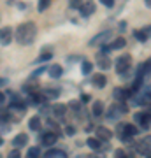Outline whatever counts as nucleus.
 Instances as JSON below:
<instances>
[{
  "mask_svg": "<svg viewBox=\"0 0 151 158\" xmlns=\"http://www.w3.org/2000/svg\"><path fill=\"white\" fill-rule=\"evenodd\" d=\"M37 37V25L34 21H25L16 28V42L21 46H30L34 44Z\"/></svg>",
  "mask_w": 151,
  "mask_h": 158,
  "instance_id": "f257e3e1",
  "label": "nucleus"
},
{
  "mask_svg": "<svg viewBox=\"0 0 151 158\" xmlns=\"http://www.w3.org/2000/svg\"><path fill=\"white\" fill-rule=\"evenodd\" d=\"M116 134L121 137V141H123V142H130V141H132V137L139 134V128L134 127L132 123H118Z\"/></svg>",
  "mask_w": 151,
  "mask_h": 158,
  "instance_id": "f03ea898",
  "label": "nucleus"
},
{
  "mask_svg": "<svg viewBox=\"0 0 151 158\" xmlns=\"http://www.w3.org/2000/svg\"><path fill=\"white\" fill-rule=\"evenodd\" d=\"M112 37H114V32H112V30H106V32L97 34L95 37L88 42V44L90 46H106L109 40H112Z\"/></svg>",
  "mask_w": 151,
  "mask_h": 158,
  "instance_id": "7ed1b4c3",
  "label": "nucleus"
},
{
  "mask_svg": "<svg viewBox=\"0 0 151 158\" xmlns=\"http://www.w3.org/2000/svg\"><path fill=\"white\" fill-rule=\"evenodd\" d=\"M128 113V107L125 106L123 102H118V104H112L111 107H109V111H107V118L111 119H118L120 116H123V114Z\"/></svg>",
  "mask_w": 151,
  "mask_h": 158,
  "instance_id": "20e7f679",
  "label": "nucleus"
},
{
  "mask_svg": "<svg viewBox=\"0 0 151 158\" xmlns=\"http://www.w3.org/2000/svg\"><path fill=\"white\" fill-rule=\"evenodd\" d=\"M130 65H132V56H130V55H121V56H118L116 62H114V67H116L118 74H125L130 69Z\"/></svg>",
  "mask_w": 151,
  "mask_h": 158,
  "instance_id": "39448f33",
  "label": "nucleus"
},
{
  "mask_svg": "<svg viewBox=\"0 0 151 158\" xmlns=\"http://www.w3.org/2000/svg\"><path fill=\"white\" fill-rule=\"evenodd\" d=\"M135 153H139L142 156H151V137H146L142 141L135 142Z\"/></svg>",
  "mask_w": 151,
  "mask_h": 158,
  "instance_id": "423d86ee",
  "label": "nucleus"
},
{
  "mask_svg": "<svg viewBox=\"0 0 151 158\" xmlns=\"http://www.w3.org/2000/svg\"><path fill=\"white\" fill-rule=\"evenodd\" d=\"M134 119H135V123L137 125H141V128H144V130L151 128V113H148V111L137 113L134 116Z\"/></svg>",
  "mask_w": 151,
  "mask_h": 158,
  "instance_id": "0eeeda50",
  "label": "nucleus"
},
{
  "mask_svg": "<svg viewBox=\"0 0 151 158\" xmlns=\"http://www.w3.org/2000/svg\"><path fill=\"white\" fill-rule=\"evenodd\" d=\"M97 6L93 0H86V2H83L81 4V7H79V12H81V16L83 18H90L93 12H95Z\"/></svg>",
  "mask_w": 151,
  "mask_h": 158,
  "instance_id": "6e6552de",
  "label": "nucleus"
},
{
  "mask_svg": "<svg viewBox=\"0 0 151 158\" xmlns=\"http://www.w3.org/2000/svg\"><path fill=\"white\" fill-rule=\"evenodd\" d=\"M12 28L11 27H4V28H0V44L2 46H7L12 42Z\"/></svg>",
  "mask_w": 151,
  "mask_h": 158,
  "instance_id": "1a4fd4ad",
  "label": "nucleus"
},
{
  "mask_svg": "<svg viewBox=\"0 0 151 158\" xmlns=\"http://www.w3.org/2000/svg\"><path fill=\"white\" fill-rule=\"evenodd\" d=\"M135 98H134V102L137 104V106H149L151 104V91H142V93H135Z\"/></svg>",
  "mask_w": 151,
  "mask_h": 158,
  "instance_id": "9d476101",
  "label": "nucleus"
},
{
  "mask_svg": "<svg viewBox=\"0 0 151 158\" xmlns=\"http://www.w3.org/2000/svg\"><path fill=\"white\" fill-rule=\"evenodd\" d=\"M91 85L95 86L97 90H102V88H106V85H107V77L102 72L93 74V76H91Z\"/></svg>",
  "mask_w": 151,
  "mask_h": 158,
  "instance_id": "9b49d317",
  "label": "nucleus"
},
{
  "mask_svg": "<svg viewBox=\"0 0 151 158\" xmlns=\"http://www.w3.org/2000/svg\"><path fill=\"white\" fill-rule=\"evenodd\" d=\"M56 141H58V134H55V132H49V130H48L46 134H42V135H40V142H42L44 146H48V148L53 146Z\"/></svg>",
  "mask_w": 151,
  "mask_h": 158,
  "instance_id": "f8f14e48",
  "label": "nucleus"
},
{
  "mask_svg": "<svg viewBox=\"0 0 151 158\" xmlns=\"http://www.w3.org/2000/svg\"><path fill=\"white\" fill-rule=\"evenodd\" d=\"M112 137V132L109 128H106V127H97V139L99 141H111Z\"/></svg>",
  "mask_w": 151,
  "mask_h": 158,
  "instance_id": "ddd939ff",
  "label": "nucleus"
},
{
  "mask_svg": "<svg viewBox=\"0 0 151 158\" xmlns=\"http://www.w3.org/2000/svg\"><path fill=\"white\" fill-rule=\"evenodd\" d=\"M28 144V135L27 134H18L14 139H12V146L16 148V149H21L23 146H27Z\"/></svg>",
  "mask_w": 151,
  "mask_h": 158,
  "instance_id": "4468645a",
  "label": "nucleus"
},
{
  "mask_svg": "<svg viewBox=\"0 0 151 158\" xmlns=\"http://www.w3.org/2000/svg\"><path fill=\"white\" fill-rule=\"evenodd\" d=\"M97 65H99V69L107 70V69H111V58L100 53V55H97Z\"/></svg>",
  "mask_w": 151,
  "mask_h": 158,
  "instance_id": "2eb2a0df",
  "label": "nucleus"
},
{
  "mask_svg": "<svg viewBox=\"0 0 151 158\" xmlns=\"http://www.w3.org/2000/svg\"><path fill=\"white\" fill-rule=\"evenodd\" d=\"M44 100H46L44 93H37V91L28 93V102H30V104H34V106H37V104H42Z\"/></svg>",
  "mask_w": 151,
  "mask_h": 158,
  "instance_id": "dca6fc26",
  "label": "nucleus"
},
{
  "mask_svg": "<svg viewBox=\"0 0 151 158\" xmlns=\"http://www.w3.org/2000/svg\"><path fill=\"white\" fill-rule=\"evenodd\" d=\"M151 72V58L149 60H146V62L141 63V67H139V72H137V77H144V76H148V74Z\"/></svg>",
  "mask_w": 151,
  "mask_h": 158,
  "instance_id": "f3484780",
  "label": "nucleus"
},
{
  "mask_svg": "<svg viewBox=\"0 0 151 158\" xmlns=\"http://www.w3.org/2000/svg\"><path fill=\"white\" fill-rule=\"evenodd\" d=\"M125 46H127V40L123 37H118V39H112V42L107 44V48H109V51H112V49H123Z\"/></svg>",
  "mask_w": 151,
  "mask_h": 158,
  "instance_id": "a211bd4d",
  "label": "nucleus"
},
{
  "mask_svg": "<svg viewBox=\"0 0 151 158\" xmlns=\"http://www.w3.org/2000/svg\"><path fill=\"white\" fill-rule=\"evenodd\" d=\"M91 114L93 116H102L104 114V102H100V100H95L93 102V106H91Z\"/></svg>",
  "mask_w": 151,
  "mask_h": 158,
  "instance_id": "6ab92c4d",
  "label": "nucleus"
},
{
  "mask_svg": "<svg viewBox=\"0 0 151 158\" xmlns=\"http://www.w3.org/2000/svg\"><path fill=\"white\" fill-rule=\"evenodd\" d=\"M48 74H49L53 79H58V77L63 74L62 65H51V67H48Z\"/></svg>",
  "mask_w": 151,
  "mask_h": 158,
  "instance_id": "aec40b11",
  "label": "nucleus"
},
{
  "mask_svg": "<svg viewBox=\"0 0 151 158\" xmlns=\"http://www.w3.org/2000/svg\"><path fill=\"white\" fill-rule=\"evenodd\" d=\"M42 158H67V155L62 149H48V153H44Z\"/></svg>",
  "mask_w": 151,
  "mask_h": 158,
  "instance_id": "412c9836",
  "label": "nucleus"
},
{
  "mask_svg": "<svg viewBox=\"0 0 151 158\" xmlns=\"http://www.w3.org/2000/svg\"><path fill=\"white\" fill-rule=\"evenodd\" d=\"M28 128L32 130V132H39L40 130V118L39 116H34V118L28 119Z\"/></svg>",
  "mask_w": 151,
  "mask_h": 158,
  "instance_id": "4be33fe9",
  "label": "nucleus"
},
{
  "mask_svg": "<svg viewBox=\"0 0 151 158\" xmlns=\"http://www.w3.org/2000/svg\"><path fill=\"white\" fill-rule=\"evenodd\" d=\"M53 113H55V116H58V118H63V116L67 114V106H65V104H56L55 107H53Z\"/></svg>",
  "mask_w": 151,
  "mask_h": 158,
  "instance_id": "5701e85b",
  "label": "nucleus"
},
{
  "mask_svg": "<svg viewBox=\"0 0 151 158\" xmlns=\"http://www.w3.org/2000/svg\"><path fill=\"white\" fill-rule=\"evenodd\" d=\"M134 35H135V39L139 40V42H146V40H148V35H149V34H148V30L144 28V30H135Z\"/></svg>",
  "mask_w": 151,
  "mask_h": 158,
  "instance_id": "b1692460",
  "label": "nucleus"
},
{
  "mask_svg": "<svg viewBox=\"0 0 151 158\" xmlns=\"http://www.w3.org/2000/svg\"><path fill=\"white\" fill-rule=\"evenodd\" d=\"M86 144H88L91 149H95V151H99V149L102 148V141H99L97 137H95V139H91V137H90L88 141H86Z\"/></svg>",
  "mask_w": 151,
  "mask_h": 158,
  "instance_id": "393cba45",
  "label": "nucleus"
},
{
  "mask_svg": "<svg viewBox=\"0 0 151 158\" xmlns=\"http://www.w3.org/2000/svg\"><path fill=\"white\" fill-rule=\"evenodd\" d=\"M91 69H93L91 62H88V60H83V63H81V72H83L84 76H88V74L91 72Z\"/></svg>",
  "mask_w": 151,
  "mask_h": 158,
  "instance_id": "a878e982",
  "label": "nucleus"
},
{
  "mask_svg": "<svg viewBox=\"0 0 151 158\" xmlns=\"http://www.w3.org/2000/svg\"><path fill=\"white\" fill-rule=\"evenodd\" d=\"M9 118H11V111H6V109H2V111H0V125H7Z\"/></svg>",
  "mask_w": 151,
  "mask_h": 158,
  "instance_id": "bb28decb",
  "label": "nucleus"
},
{
  "mask_svg": "<svg viewBox=\"0 0 151 158\" xmlns=\"http://www.w3.org/2000/svg\"><path fill=\"white\" fill-rule=\"evenodd\" d=\"M39 155H40L39 146H34V148H30V149H28V156L27 158H39Z\"/></svg>",
  "mask_w": 151,
  "mask_h": 158,
  "instance_id": "cd10ccee",
  "label": "nucleus"
},
{
  "mask_svg": "<svg viewBox=\"0 0 151 158\" xmlns=\"http://www.w3.org/2000/svg\"><path fill=\"white\" fill-rule=\"evenodd\" d=\"M49 6H51V0H39V6H37V9H39V12H44Z\"/></svg>",
  "mask_w": 151,
  "mask_h": 158,
  "instance_id": "c85d7f7f",
  "label": "nucleus"
},
{
  "mask_svg": "<svg viewBox=\"0 0 151 158\" xmlns=\"http://www.w3.org/2000/svg\"><path fill=\"white\" fill-rule=\"evenodd\" d=\"M58 95H60V91H58V90H46L44 91L46 100H49V98H56Z\"/></svg>",
  "mask_w": 151,
  "mask_h": 158,
  "instance_id": "c756f323",
  "label": "nucleus"
},
{
  "mask_svg": "<svg viewBox=\"0 0 151 158\" xmlns=\"http://www.w3.org/2000/svg\"><path fill=\"white\" fill-rule=\"evenodd\" d=\"M51 56H53V55H51V51H44V53L37 58V62H46V60H49Z\"/></svg>",
  "mask_w": 151,
  "mask_h": 158,
  "instance_id": "7c9ffc66",
  "label": "nucleus"
},
{
  "mask_svg": "<svg viewBox=\"0 0 151 158\" xmlns=\"http://www.w3.org/2000/svg\"><path fill=\"white\" fill-rule=\"evenodd\" d=\"M7 158H21V153H19V149H16V148H14V149L7 155Z\"/></svg>",
  "mask_w": 151,
  "mask_h": 158,
  "instance_id": "2f4dec72",
  "label": "nucleus"
},
{
  "mask_svg": "<svg viewBox=\"0 0 151 158\" xmlns=\"http://www.w3.org/2000/svg\"><path fill=\"white\" fill-rule=\"evenodd\" d=\"M114 158H130V156L127 155V151H123V149H118V151L114 153Z\"/></svg>",
  "mask_w": 151,
  "mask_h": 158,
  "instance_id": "473e14b6",
  "label": "nucleus"
},
{
  "mask_svg": "<svg viewBox=\"0 0 151 158\" xmlns=\"http://www.w3.org/2000/svg\"><path fill=\"white\" fill-rule=\"evenodd\" d=\"M69 4H70V7H81V4H83V0H69Z\"/></svg>",
  "mask_w": 151,
  "mask_h": 158,
  "instance_id": "72a5a7b5",
  "label": "nucleus"
},
{
  "mask_svg": "<svg viewBox=\"0 0 151 158\" xmlns=\"http://www.w3.org/2000/svg\"><path fill=\"white\" fill-rule=\"evenodd\" d=\"M100 4L106 7H114V0H100Z\"/></svg>",
  "mask_w": 151,
  "mask_h": 158,
  "instance_id": "f704fd0d",
  "label": "nucleus"
},
{
  "mask_svg": "<svg viewBox=\"0 0 151 158\" xmlns=\"http://www.w3.org/2000/svg\"><path fill=\"white\" fill-rule=\"evenodd\" d=\"M127 2H128V0H118V12L121 11V9H123L125 7V4H127Z\"/></svg>",
  "mask_w": 151,
  "mask_h": 158,
  "instance_id": "c9c22d12",
  "label": "nucleus"
},
{
  "mask_svg": "<svg viewBox=\"0 0 151 158\" xmlns=\"http://www.w3.org/2000/svg\"><path fill=\"white\" fill-rule=\"evenodd\" d=\"M88 158H106V155L104 153H99V155L97 153H91V155H88Z\"/></svg>",
  "mask_w": 151,
  "mask_h": 158,
  "instance_id": "e433bc0d",
  "label": "nucleus"
},
{
  "mask_svg": "<svg viewBox=\"0 0 151 158\" xmlns=\"http://www.w3.org/2000/svg\"><path fill=\"white\" fill-rule=\"evenodd\" d=\"M65 132H67L69 135H72V134L76 132V130H74V127H70V125H67V128H65Z\"/></svg>",
  "mask_w": 151,
  "mask_h": 158,
  "instance_id": "4c0bfd02",
  "label": "nucleus"
},
{
  "mask_svg": "<svg viewBox=\"0 0 151 158\" xmlns=\"http://www.w3.org/2000/svg\"><path fill=\"white\" fill-rule=\"evenodd\" d=\"M120 30H121V32L127 30V21H120Z\"/></svg>",
  "mask_w": 151,
  "mask_h": 158,
  "instance_id": "58836bf2",
  "label": "nucleus"
},
{
  "mask_svg": "<svg viewBox=\"0 0 151 158\" xmlns=\"http://www.w3.org/2000/svg\"><path fill=\"white\" fill-rule=\"evenodd\" d=\"M7 85V79L6 77H0V88H2V86H6Z\"/></svg>",
  "mask_w": 151,
  "mask_h": 158,
  "instance_id": "ea45409f",
  "label": "nucleus"
},
{
  "mask_svg": "<svg viewBox=\"0 0 151 158\" xmlns=\"http://www.w3.org/2000/svg\"><path fill=\"white\" fill-rule=\"evenodd\" d=\"M81 100H83V102H88V100H90V95H86V93H83V95H81Z\"/></svg>",
  "mask_w": 151,
  "mask_h": 158,
  "instance_id": "a19ab883",
  "label": "nucleus"
},
{
  "mask_svg": "<svg viewBox=\"0 0 151 158\" xmlns=\"http://www.w3.org/2000/svg\"><path fill=\"white\" fill-rule=\"evenodd\" d=\"M4 102H6V95H4V93H2V91H0V106H2V104H4Z\"/></svg>",
  "mask_w": 151,
  "mask_h": 158,
  "instance_id": "79ce46f5",
  "label": "nucleus"
},
{
  "mask_svg": "<svg viewBox=\"0 0 151 158\" xmlns=\"http://www.w3.org/2000/svg\"><path fill=\"white\" fill-rule=\"evenodd\" d=\"M144 4H146V7H151V0H144Z\"/></svg>",
  "mask_w": 151,
  "mask_h": 158,
  "instance_id": "37998d69",
  "label": "nucleus"
},
{
  "mask_svg": "<svg viewBox=\"0 0 151 158\" xmlns=\"http://www.w3.org/2000/svg\"><path fill=\"white\" fill-rule=\"evenodd\" d=\"M2 144H4V139H2V135H0V146H2Z\"/></svg>",
  "mask_w": 151,
  "mask_h": 158,
  "instance_id": "c03bdc74",
  "label": "nucleus"
},
{
  "mask_svg": "<svg viewBox=\"0 0 151 158\" xmlns=\"http://www.w3.org/2000/svg\"><path fill=\"white\" fill-rule=\"evenodd\" d=\"M78 158H88V156H78Z\"/></svg>",
  "mask_w": 151,
  "mask_h": 158,
  "instance_id": "a18cd8bd",
  "label": "nucleus"
},
{
  "mask_svg": "<svg viewBox=\"0 0 151 158\" xmlns=\"http://www.w3.org/2000/svg\"><path fill=\"white\" fill-rule=\"evenodd\" d=\"M0 158H4V156H2V155H0Z\"/></svg>",
  "mask_w": 151,
  "mask_h": 158,
  "instance_id": "49530a36",
  "label": "nucleus"
},
{
  "mask_svg": "<svg viewBox=\"0 0 151 158\" xmlns=\"http://www.w3.org/2000/svg\"><path fill=\"white\" fill-rule=\"evenodd\" d=\"M146 158H151V156H146Z\"/></svg>",
  "mask_w": 151,
  "mask_h": 158,
  "instance_id": "de8ad7c7",
  "label": "nucleus"
}]
</instances>
